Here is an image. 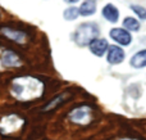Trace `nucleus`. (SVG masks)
Listing matches in <instances>:
<instances>
[{
  "instance_id": "obj_17",
  "label": "nucleus",
  "mask_w": 146,
  "mask_h": 140,
  "mask_svg": "<svg viewBox=\"0 0 146 140\" xmlns=\"http://www.w3.org/2000/svg\"><path fill=\"white\" fill-rule=\"evenodd\" d=\"M64 1H66L67 4H73V5H74L76 3H78L80 0H64Z\"/></svg>"
},
{
  "instance_id": "obj_16",
  "label": "nucleus",
  "mask_w": 146,
  "mask_h": 140,
  "mask_svg": "<svg viewBox=\"0 0 146 140\" xmlns=\"http://www.w3.org/2000/svg\"><path fill=\"white\" fill-rule=\"evenodd\" d=\"M131 9L133 10L135 13H136V15H137L139 18H141V19L146 21V8L141 7V5H135V4H132V5H131Z\"/></svg>"
},
{
  "instance_id": "obj_10",
  "label": "nucleus",
  "mask_w": 146,
  "mask_h": 140,
  "mask_svg": "<svg viewBox=\"0 0 146 140\" xmlns=\"http://www.w3.org/2000/svg\"><path fill=\"white\" fill-rule=\"evenodd\" d=\"M101 14H103V17L105 18L108 22L110 23H117L119 19V10L118 8L115 7V5L113 4H106L105 7L103 8V10H101Z\"/></svg>"
},
{
  "instance_id": "obj_11",
  "label": "nucleus",
  "mask_w": 146,
  "mask_h": 140,
  "mask_svg": "<svg viewBox=\"0 0 146 140\" xmlns=\"http://www.w3.org/2000/svg\"><path fill=\"white\" fill-rule=\"evenodd\" d=\"M69 98H71V95H69L68 93H63V94L56 95L55 98H53V99L44 107L42 111L44 112H49V111H51V109H55V108H58L59 105H62L63 103H66Z\"/></svg>"
},
{
  "instance_id": "obj_7",
  "label": "nucleus",
  "mask_w": 146,
  "mask_h": 140,
  "mask_svg": "<svg viewBox=\"0 0 146 140\" xmlns=\"http://www.w3.org/2000/svg\"><path fill=\"white\" fill-rule=\"evenodd\" d=\"M0 63L4 67L8 68H17V67L22 66V61L21 58L17 55V53L10 49H4L1 51V55H0Z\"/></svg>"
},
{
  "instance_id": "obj_4",
  "label": "nucleus",
  "mask_w": 146,
  "mask_h": 140,
  "mask_svg": "<svg viewBox=\"0 0 146 140\" xmlns=\"http://www.w3.org/2000/svg\"><path fill=\"white\" fill-rule=\"evenodd\" d=\"M68 118L74 125L86 126L94 121V111L88 105H78L68 113Z\"/></svg>"
},
{
  "instance_id": "obj_1",
  "label": "nucleus",
  "mask_w": 146,
  "mask_h": 140,
  "mask_svg": "<svg viewBox=\"0 0 146 140\" xmlns=\"http://www.w3.org/2000/svg\"><path fill=\"white\" fill-rule=\"evenodd\" d=\"M45 85L35 76H18L12 80L10 94L19 102H31L42 97Z\"/></svg>"
},
{
  "instance_id": "obj_14",
  "label": "nucleus",
  "mask_w": 146,
  "mask_h": 140,
  "mask_svg": "<svg viewBox=\"0 0 146 140\" xmlns=\"http://www.w3.org/2000/svg\"><path fill=\"white\" fill-rule=\"evenodd\" d=\"M123 27L127 31H139L141 25H140L139 19H136L135 17H126L123 19Z\"/></svg>"
},
{
  "instance_id": "obj_8",
  "label": "nucleus",
  "mask_w": 146,
  "mask_h": 140,
  "mask_svg": "<svg viewBox=\"0 0 146 140\" xmlns=\"http://www.w3.org/2000/svg\"><path fill=\"white\" fill-rule=\"evenodd\" d=\"M126 58V53L124 50L118 45H111L109 46L108 51H106V61L110 64H121Z\"/></svg>"
},
{
  "instance_id": "obj_9",
  "label": "nucleus",
  "mask_w": 146,
  "mask_h": 140,
  "mask_svg": "<svg viewBox=\"0 0 146 140\" xmlns=\"http://www.w3.org/2000/svg\"><path fill=\"white\" fill-rule=\"evenodd\" d=\"M88 48H90L91 53H92L94 55L104 57V54H106V51H108V49H109V43H108L106 39L98 37L94 41H91L90 45H88Z\"/></svg>"
},
{
  "instance_id": "obj_2",
  "label": "nucleus",
  "mask_w": 146,
  "mask_h": 140,
  "mask_svg": "<svg viewBox=\"0 0 146 140\" xmlns=\"http://www.w3.org/2000/svg\"><path fill=\"white\" fill-rule=\"evenodd\" d=\"M99 35H100L99 26L94 22H86L77 27V30L73 33V40H74V43L77 45L86 46V45H90L91 41L98 39Z\"/></svg>"
},
{
  "instance_id": "obj_6",
  "label": "nucleus",
  "mask_w": 146,
  "mask_h": 140,
  "mask_svg": "<svg viewBox=\"0 0 146 140\" xmlns=\"http://www.w3.org/2000/svg\"><path fill=\"white\" fill-rule=\"evenodd\" d=\"M109 36L118 44V46H128L132 43V35L126 28H121V27L111 28L110 32H109Z\"/></svg>"
},
{
  "instance_id": "obj_3",
  "label": "nucleus",
  "mask_w": 146,
  "mask_h": 140,
  "mask_svg": "<svg viewBox=\"0 0 146 140\" xmlns=\"http://www.w3.org/2000/svg\"><path fill=\"white\" fill-rule=\"evenodd\" d=\"M25 120L18 115H7L0 118V134L1 135H13L22 130Z\"/></svg>"
},
{
  "instance_id": "obj_12",
  "label": "nucleus",
  "mask_w": 146,
  "mask_h": 140,
  "mask_svg": "<svg viewBox=\"0 0 146 140\" xmlns=\"http://www.w3.org/2000/svg\"><path fill=\"white\" fill-rule=\"evenodd\" d=\"M129 64L133 68H144V67H146V49H142V50L137 51L135 55H132Z\"/></svg>"
},
{
  "instance_id": "obj_13",
  "label": "nucleus",
  "mask_w": 146,
  "mask_h": 140,
  "mask_svg": "<svg viewBox=\"0 0 146 140\" xmlns=\"http://www.w3.org/2000/svg\"><path fill=\"white\" fill-rule=\"evenodd\" d=\"M78 9H80V15L90 17L96 12V0H85Z\"/></svg>"
},
{
  "instance_id": "obj_15",
  "label": "nucleus",
  "mask_w": 146,
  "mask_h": 140,
  "mask_svg": "<svg viewBox=\"0 0 146 140\" xmlns=\"http://www.w3.org/2000/svg\"><path fill=\"white\" fill-rule=\"evenodd\" d=\"M63 17L67 21H74L80 17V9L76 7H69L63 12Z\"/></svg>"
},
{
  "instance_id": "obj_5",
  "label": "nucleus",
  "mask_w": 146,
  "mask_h": 140,
  "mask_svg": "<svg viewBox=\"0 0 146 140\" xmlns=\"http://www.w3.org/2000/svg\"><path fill=\"white\" fill-rule=\"evenodd\" d=\"M3 36H5L7 39H9L13 43H17L18 45H25L28 40H30V35L28 32L21 30L17 27H3L0 30Z\"/></svg>"
},
{
  "instance_id": "obj_18",
  "label": "nucleus",
  "mask_w": 146,
  "mask_h": 140,
  "mask_svg": "<svg viewBox=\"0 0 146 140\" xmlns=\"http://www.w3.org/2000/svg\"><path fill=\"white\" fill-rule=\"evenodd\" d=\"M118 140H137V139H131V138H122V139H118Z\"/></svg>"
}]
</instances>
